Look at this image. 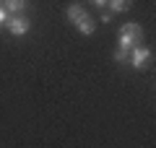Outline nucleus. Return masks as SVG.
I'll use <instances>...</instances> for the list:
<instances>
[{
	"mask_svg": "<svg viewBox=\"0 0 156 148\" xmlns=\"http://www.w3.org/2000/svg\"><path fill=\"white\" fill-rule=\"evenodd\" d=\"M140 39H143L140 23H125L120 29V47H135V44H140Z\"/></svg>",
	"mask_w": 156,
	"mask_h": 148,
	"instance_id": "1",
	"label": "nucleus"
},
{
	"mask_svg": "<svg viewBox=\"0 0 156 148\" xmlns=\"http://www.w3.org/2000/svg\"><path fill=\"white\" fill-rule=\"evenodd\" d=\"M5 29L13 34V37H26L29 29H31V23H29V18H23L21 13H16V16H11L5 21Z\"/></svg>",
	"mask_w": 156,
	"mask_h": 148,
	"instance_id": "2",
	"label": "nucleus"
},
{
	"mask_svg": "<svg viewBox=\"0 0 156 148\" xmlns=\"http://www.w3.org/2000/svg\"><path fill=\"white\" fill-rule=\"evenodd\" d=\"M148 60H151V49H148V47H143V44H135V47L130 49V62H133L135 70H140V68H143Z\"/></svg>",
	"mask_w": 156,
	"mask_h": 148,
	"instance_id": "3",
	"label": "nucleus"
},
{
	"mask_svg": "<svg viewBox=\"0 0 156 148\" xmlns=\"http://www.w3.org/2000/svg\"><path fill=\"white\" fill-rule=\"evenodd\" d=\"M65 16H68V21H70V23H78L83 16H89V13H86V8L81 5V3H73V5L65 8Z\"/></svg>",
	"mask_w": 156,
	"mask_h": 148,
	"instance_id": "4",
	"label": "nucleus"
},
{
	"mask_svg": "<svg viewBox=\"0 0 156 148\" xmlns=\"http://www.w3.org/2000/svg\"><path fill=\"white\" fill-rule=\"evenodd\" d=\"M3 3H5V8H8V13H11V16L23 13V8L29 5V0H3Z\"/></svg>",
	"mask_w": 156,
	"mask_h": 148,
	"instance_id": "5",
	"label": "nucleus"
},
{
	"mask_svg": "<svg viewBox=\"0 0 156 148\" xmlns=\"http://www.w3.org/2000/svg\"><path fill=\"white\" fill-rule=\"evenodd\" d=\"M76 26H78V31L83 34V37H91V34L96 31V29H94V21H91L89 16H83V18H81V21L76 23Z\"/></svg>",
	"mask_w": 156,
	"mask_h": 148,
	"instance_id": "6",
	"label": "nucleus"
},
{
	"mask_svg": "<svg viewBox=\"0 0 156 148\" xmlns=\"http://www.w3.org/2000/svg\"><path fill=\"white\" fill-rule=\"evenodd\" d=\"M130 49H133V47H117L115 49V62L128 65V62H130Z\"/></svg>",
	"mask_w": 156,
	"mask_h": 148,
	"instance_id": "7",
	"label": "nucleus"
},
{
	"mask_svg": "<svg viewBox=\"0 0 156 148\" xmlns=\"http://www.w3.org/2000/svg\"><path fill=\"white\" fill-rule=\"evenodd\" d=\"M130 3H133V0H107V5L112 8V13H122V11H128Z\"/></svg>",
	"mask_w": 156,
	"mask_h": 148,
	"instance_id": "8",
	"label": "nucleus"
},
{
	"mask_svg": "<svg viewBox=\"0 0 156 148\" xmlns=\"http://www.w3.org/2000/svg\"><path fill=\"white\" fill-rule=\"evenodd\" d=\"M11 18V13H8V8H5V3L0 0V26H5V21Z\"/></svg>",
	"mask_w": 156,
	"mask_h": 148,
	"instance_id": "9",
	"label": "nucleus"
},
{
	"mask_svg": "<svg viewBox=\"0 0 156 148\" xmlns=\"http://www.w3.org/2000/svg\"><path fill=\"white\" fill-rule=\"evenodd\" d=\"M101 21L109 23V21H112V11H104V13H101Z\"/></svg>",
	"mask_w": 156,
	"mask_h": 148,
	"instance_id": "10",
	"label": "nucleus"
},
{
	"mask_svg": "<svg viewBox=\"0 0 156 148\" xmlns=\"http://www.w3.org/2000/svg\"><path fill=\"white\" fill-rule=\"evenodd\" d=\"M91 3H94L96 8H107V0H91Z\"/></svg>",
	"mask_w": 156,
	"mask_h": 148,
	"instance_id": "11",
	"label": "nucleus"
}]
</instances>
